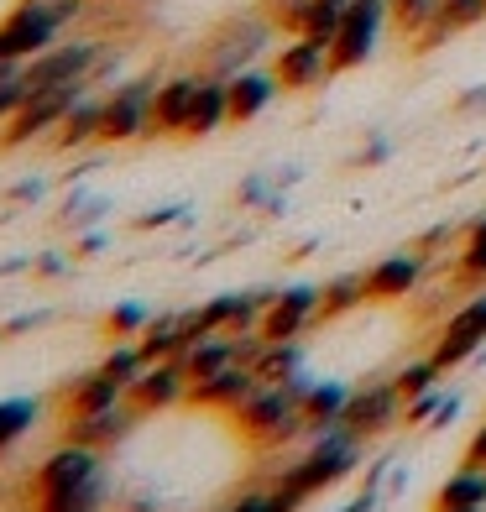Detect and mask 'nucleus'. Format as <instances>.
<instances>
[{
	"mask_svg": "<svg viewBox=\"0 0 486 512\" xmlns=\"http://www.w3.org/2000/svg\"><path fill=\"white\" fill-rule=\"evenodd\" d=\"M434 507H486V465H460V471L439 486Z\"/></svg>",
	"mask_w": 486,
	"mask_h": 512,
	"instance_id": "nucleus-24",
	"label": "nucleus"
},
{
	"mask_svg": "<svg viewBox=\"0 0 486 512\" xmlns=\"http://www.w3.org/2000/svg\"><path fill=\"white\" fill-rule=\"evenodd\" d=\"M236 424L257 439V445H288L304 434V408L288 392V382H257L251 398L236 408Z\"/></svg>",
	"mask_w": 486,
	"mask_h": 512,
	"instance_id": "nucleus-3",
	"label": "nucleus"
},
{
	"mask_svg": "<svg viewBox=\"0 0 486 512\" xmlns=\"http://www.w3.org/2000/svg\"><path fill=\"white\" fill-rule=\"evenodd\" d=\"M277 74L272 68H236L230 74V126H246L277 100Z\"/></svg>",
	"mask_w": 486,
	"mask_h": 512,
	"instance_id": "nucleus-15",
	"label": "nucleus"
},
{
	"mask_svg": "<svg viewBox=\"0 0 486 512\" xmlns=\"http://www.w3.org/2000/svg\"><path fill=\"white\" fill-rule=\"evenodd\" d=\"M183 215V209H152V215H142V225L152 230V225H168V220H178Z\"/></svg>",
	"mask_w": 486,
	"mask_h": 512,
	"instance_id": "nucleus-37",
	"label": "nucleus"
},
{
	"mask_svg": "<svg viewBox=\"0 0 486 512\" xmlns=\"http://www.w3.org/2000/svg\"><path fill=\"white\" fill-rule=\"evenodd\" d=\"M361 445L366 439L351 434V429H330V434H314V445L298 455L283 476H277V486L304 507L309 497L319 492H330V486H340L345 476H356L361 471Z\"/></svg>",
	"mask_w": 486,
	"mask_h": 512,
	"instance_id": "nucleus-1",
	"label": "nucleus"
},
{
	"mask_svg": "<svg viewBox=\"0 0 486 512\" xmlns=\"http://www.w3.org/2000/svg\"><path fill=\"white\" fill-rule=\"evenodd\" d=\"M434 512H486V507H434Z\"/></svg>",
	"mask_w": 486,
	"mask_h": 512,
	"instance_id": "nucleus-39",
	"label": "nucleus"
},
{
	"mask_svg": "<svg viewBox=\"0 0 486 512\" xmlns=\"http://www.w3.org/2000/svg\"><path fill=\"white\" fill-rule=\"evenodd\" d=\"M272 74L283 89H314L335 74L330 68V42H319V37H293L283 53H277L272 63Z\"/></svg>",
	"mask_w": 486,
	"mask_h": 512,
	"instance_id": "nucleus-13",
	"label": "nucleus"
},
{
	"mask_svg": "<svg viewBox=\"0 0 486 512\" xmlns=\"http://www.w3.org/2000/svg\"><path fill=\"white\" fill-rule=\"evenodd\" d=\"M251 371H257V382H288L293 371H304V351H298V340H277L257 356Z\"/></svg>",
	"mask_w": 486,
	"mask_h": 512,
	"instance_id": "nucleus-28",
	"label": "nucleus"
},
{
	"mask_svg": "<svg viewBox=\"0 0 486 512\" xmlns=\"http://www.w3.org/2000/svg\"><path fill=\"white\" fill-rule=\"evenodd\" d=\"M220 512H298V502L283 492V486H251L236 502H225Z\"/></svg>",
	"mask_w": 486,
	"mask_h": 512,
	"instance_id": "nucleus-29",
	"label": "nucleus"
},
{
	"mask_svg": "<svg viewBox=\"0 0 486 512\" xmlns=\"http://www.w3.org/2000/svg\"><path fill=\"white\" fill-rule=\"evenodd\" d=\"M37 418H42L37 398H6V403H0V455H6L27 429H37Z\"/></svg>",
	"mask_w": 486,
	"mask_h": 512,
	"instance_id": "nucleus-27",
	"label": "nucleus"
},
{
	"mask_svg": "<svg viewBox=\"0 0 486 512\" xmlns=\"http://www.w3.org/2000/svg\"><path fill=\"white\" fill-rule=\"evenodd\" d=\"M460 272H466V277H486V246L481 241H466V251H460Z\"/></svg>",
	"mask_w": 486,
	"mask_h": 512,
	"instance_id": "nucleus-35",
	"label": "nucleus"
},
{
	"mask_svg": "<svg viewBox=\"0 0 486 512\" xmlns=\"http://www.w3.org/2000/svg\"><path fill=\"white\" fill-rule=\"evenodd\" d=\"M157 74L126 79L105 95V121H100V142H136L152 136V100H157Z\"/></svg>",
	"mask_w": 486,
	"mask_h": 512,
	"instance_id": "nucleus-4",
	"label": "nucleus"
},
{
	"mask_svg": "<svg viewBox=\"0 0 486 512\" xmlns=\"http://www.w3.org/2000/svg\"><path fill=\"white\" fill-rule=\"evenodd\" d=\"M189 371H183V356H162V361H147V371L126 387V398L142 408V413H162L189 398Z\"/></svg>",
	"mask_w": 486,
	"mask_h": 512,
	"instance_id": "nucleus-12",
	"label": "nucleus"
},
{
	"mask_svg": "<svg viewBox=\"0 0 486 512\" xmlns=\"http://www.w3.org/2000/svg\"><path fill=\"white\" fill-rule=\"evenodd\" d=\"M199 84L204 74H173L157 84V100H152V136H183L199 100Z\"/></svg>",
	"mask_w": 486,
	"mask_h": 512,
	"instance_id": "nucleus-14",
	"label": "nucleus"
},
{
	"mask_svg": "<svg viewBox=\"0 0 486 512\" xmlns=\"http://www.w3.org/2000/svg\"><path fill=\"white\" fill-rule=\"evenodd\" d=\"M387 27V0H351L340 16V32L330 37V68L345 74V68H361L366 58L377 53Z\"/></svg>",
	"mask_w": 486,
	"mask_h": 512,
	"instance_id": "nucleus-5",
	"label": "nucleus"
},
{
	"mask_svg": "<svg viewBox=\"0 0 486 512\" xmlns=\"http://www.w3.org/2000/svg\"><path fill=\"white\" fill-rule=\"evenodd\" d=\"M345 398H351V387L345 382H314L304 392V434H330L340 429V413H345Z\"/></svg>",
	"mask_w": 486,
	"mask_h": 512,
	"instance_id": "nucleus-22",
	"label": "nucleus"
},
{
	"mask_svg": "<svg viewBox=\"0 0 486 512\" xmlns=\"http://www.w3.org/2000/svg\"><path fill=\"white\" fill-rule=\"evenodd\" d=\"M419 272H424V262H419V256H408V251L382 256V262L366 272V293H372V298H408L413 288H419Z\"/></svg>",
	"mask_w": 486,
	"mask_h": 512,
	"instance_id": "nucleus-20",
	"label": "nucleus"
},
{
	"mask_svg": "<svg viewBox=\"0 0 486 512\" xmlns=\"http://www.w3.org/2000/svg\"><path fill=\"white\" fill-rule=\"evenodd\" d=\"M89 6H110V0H89Z\"/></svg>",
	"mask_w": 486,
	"mask_h": 512,
	"instance_id": "nucleus-40",
	"label": "nucleus"
},
{
	"mask_svg": "<svg viewBox=\"0 0 486 512\" xmlns=\"http://www.w3.org/2000/svg\"><path fill=\"white\" fill-rule=\"evenodd\" d=\"M21 105H27V74L11 79V84H0V121H11Z\"/></svg>",
	"mask_w": 486,
	"mask_h": 512,
	"instance_id": "nucleus-33",
	"label": "nucleus"
},
{
	"mask_svg": "<svg viewBox=\"0 0 486 512\" xmlns=\"http://www.w3.org/2000/svg\"><path fill=\"white\" fill-rule=\"evenodd\" d=\"M481 345H486V293H476L471 304L460 309V314L445 324V330H439L429 361H434L439 371H450V366H460V361H471Z\"/></svg>",
	"mask_w": 486,
	"mask_h": 512,
	"instance_id": "nucleus-11",
	"label": "nucleus"
},
{
	"mask_svg": "<svg viewBox=\"0 0 486 512\" xmlns=\"http://www.w3.org/2000/svg\"><path fill=\"white\" fill-rule=\"evenodd\" d=\"M115 403H126V382H115L105 366L84 371V377H79L74 387H68V413H74V418L105 413V408H115Z\"/></svg>",
	"mask_w": 486,
	"mask_h": 512,
	"instance_id": "nucleus-19",
	"label": "nucleus"
},
{
	"mask_svg": "<svg viewBox=\"0 0 486 512\" xmlns=\"http://www.w3.org/2000/svg\"><path fill=\"white\" fill-rule=\"evenodd\" d=\"M439 377H445V371H439V366L424 356V361H413V366L398 371V387H403V398H419V392H429Z\"/></svg>",
	"mask_w": 486,
	"mask_h": 512,
	"instance_id": "nucleus-32",
	"label": "nucleus"
},
{
	"mask_svg": "<svg viewBox=\"0 0 486 512\" xmlns=\"http://www.w3.org/2000/svg\"><path fill=\"white\" fill-rule=\"evenodd\" d=\"M309 324H319V288H314V283L283 288V293H272V304L262 309V340H267V345L298 340Z\"/></svg>",
	"mask_w": 486,
	"mask_h": 512,
	"instance_id": "nucleus-10",
	"label": "nucleus"
},
{
	"mask_svg": "<svg viewBox=\"0 0 486 512\" xmlns=\"http://www.w3.org/2000/svg\"><path fill=\"white\" fill-rule=\"evenodd\" d=\"M84 89H95V79H79V84H58V89H37V95H27V105H21L11 121H6V147H27V142H37V136L58 131L63 115L74 110V100L84 95Z\"/></svg>",
	"mask_w": 486,
	"mask_h": 512,
	"instance_id": "nucleus-7",
	"label": "nucleus"
},
{
	"mask_svg": "<svg viewBox=\"0 0 486 512\" xmlns=\"http://www.w3.org/2000/svg\"><path fill=\"white\" fill-rule=\"evenodd\" d=\"M439 21V0H387V27H398L403 37H429Z\"/></svg>",
	"mask_w": 486,
	"mask_h": 512,
	"instance_id": "nucleus-25",
	"label": "nucleus"
},
{
	"mask_svg": "<svg viewBox=\"0 0 486 512\" xmlns=\"http://www.w3.org/2000/svg\"><path fill=\"white\" fill-rule=\"evenodd\" d=\"M471 241H481V246H486V215H481V220L471 225Z\"/></svg>",
	"mask_w": 486,
	"mask_h": 512,
	"instance_id": "nucleus-38",
	"label": "nucleus"
},
{
	"mask_svg": "<svg viewBox=\"0 0 486 512\" xmlns=\"http://www.w3.org/2000/svg\"><path fill=\"white\" fill-rule=\"evenodd\" d=\"M366 272H345V277H330V283H319V319H340L366 304Z\"/></svg>",
	"mask_w": 486,
	"mask_h": 512,
	"instance_id": "nucleus-23",
	"label": "nucleus"
},
{
	"mask_svg": "<svg viewBox=\"0 0 486 512\" xmlns=\"http://www.w3.org/2000/svg\"><path fill=\"white\" fill-rule=\"evenodd\" d=\"M100 121H105V95H95V89H84V95L74 100V110L63 115V126L53 131V142L68 152V147H84V142H100Z\"/></svg>",
	"mask_w": 486,
	"mask_h": 512,
	"instance_id": "nucleus-21",
	"label": "nucleus"
},
{
	"mask_svg": "<svg viewBox=\"0 0 486 512\" xmlns=\"http://www.w3.org/2000/svg\"><path fill=\"white\" fill-rule=\"evenodd\" d=\"M476 21H486V0H439V21L429 27L424 42H439V37H450V32H466L476 27ZM419 42V48H424Z\"/></svg>",
	"mask_w": 486,
	"mask_h": 512,
	"instance_id": "nucleus-26",
	"label": "nucleus"
},
{
	"mask_svg": "<svg viewBox=\"0 0 486 512\" xmlns=\"http://www.w3.org/2000/svg\"><path fill=\"white\" fill-rule=\"evenodd\" d=\"M136 413H142V408L126 398V403H115V408H105V413L74 418V424H68V439H79V445H95V450H110V445H121V439L131 434Z\"/></svg>",
	"mask_w": 486,
	"mask_h": 512,
	"instance_id": "nucleus-17",
	"label": "nucleus"
},
{
	"mask_svg": "<svg viewBox=\"0 0 486 512\" xmlns=\"http://www.w3.org/2000/svg\"><path fill=\"white\" fill-rule=\"evenodd\" d=\"M89 0H21V6L0 21V58L32 63L37 53H48L53 42H63V27H74Z\"/></svg>",
	"mask_w": 486,
	"mask_h": 512,
	"instance_id": "nucleus-2",
	"label": "nucleus"
},
{
	"mask_svg": "<svg viewBox=\"0 0 486 512\" xmlns=\"http://www.w3.org/2000/svg\"><path fill=\"white\" fill-rule=\"evenodd\" d=\"M100 366L110 371L115 382H126V387H131V382L147 371V351H142V340H121V345H115V351H110Z\"/></svg>",
	"mask_w": 486,
	"mask_h": 512,
	"instance_id": "nucleus-30",
	"label": "nucleus"
},
{
	"mask_svg": "<svg viewBox=\"0 0 486 512\" xmlns=\"http://www.w3.org/2000/svg\"><path fill=\"white\" fill-rule=\"evenodd\" d=\"M100 455H105V450L68 439L63 450H53L48 460H42V471H37V497H42V502H58V497H68V492H79L84 481H95V476L105 471ZM42 502H37V507H42Z\"/></svg>",
	"mask_w": 486,
	"mask_h": 512,
	"instance_id": "nucleus-9",
	"label": "nucleus"
},
{
	"mask_svg": "<svg viewBox=\"0 0 486 512\" xmlns=\"http://www.w3.org/2000/svg\"><path fill=\"white\" fill-rule=\"evenodd\" d=\"M466 460H471V465H486V424L476 429V439H471V450H466Z\"/></svg>",
	"mask_w": 486,
	"mask_h": 512,
	"instance_id": "nucleus-36",
	"label": "nucleus"
},
{
	"mask_svg": "<svg viewBox=\"0 0 486 512\" xmlns=\"http://www.w3.org/2000/svg\"><path fill=\"white\" fill-rule=\"evenodd\" d=\"M220 126H230V79L225 74H204L199 84V100H194V115L189 126H183V136H215Z\"/></svg>",
	"mask_w": 486,
	"mask_h": 512,
	"instance_id": "nucleus-18",
	"label": "nucleus"
},
{
	"mask_svg": "<svg viewBox=\"0 0 486 512\" xmlns=\"http://www.w3.org/2000/svg\"><path fill=\"white\" fill-rule=\"evenodd\" d=\"M100 58H105V42H95V37L53 42L48 53H37L27 63V95H37V89H58V84H79V79H95Z\"/></svg>",
	"mask_w": 486,
	"mask_h": 512,
	"instance_id": "nucleus-6",
	"label": "nucleus"
},
{
	"mask_svg": "<svg viewBox=\"0 0 486 512\" xmlns=\"http://www.w3.org/2000/svg\"><path fill=\"white\" fill-rule=\"evenodd\" d=\"M445 403H439V392L429 387V392H419V398H408V408H403V424H424L429 413H439Z\"/></svg>",
	"mask_w": 486,
	"mask_h": 512,
	"instance_id": "nucleus-34",
	"label": "nucleus"
},
{
	"mask_svg": "<svg viewBox=\"0 0 486 512\" xmlns=\"http://www.w3.org/2000/svg\"><path fill=\"white\" fill-rule=\"evenodd\" d=\"M251 387H257V371H251L246 361H236V366L215 371V377H199V382L189 387V398L204 403V408H230V413H236V408L251 398Z\"/></svg>",
	"mask_w": 486,
	"mask_h": 512,
	"instance_id": "nucleus-16",
	"label": "nucleus"
},
{
	"mask_svg": "<svg viewBox=\"0 0 486 512\" xmlns=\"http://www.w3.org/2000/svg\"><path fill=\"white\" fill-rule=\"evenodd\" d=\"M403 408H408V398H403L398 377L372 382V387H351V398H345V413H340V429H351V434H361V439H372V434H387L392 424H398Z\"/></svg>",
	"mask_w": 486,
	"mask_h": 512,
	"instance_id": "nucleus-8",
	"label": "nucleus"
},
{
	"mask_svg": "<svg viewBox=\"0 0 486 512\" xmlns=\"http://www.w3.org/2000/svg\"><path fill=\"white\" fill-rule=\"evenodd\" d=\"M105 324H110V335H115V340H131V335H142L147 324H152V314H147L142 304H115Z\"/></svg>",
	"mask_w": 486,
	"mask_h": 512,
	"instance_id": "nucleus-31",
	"label": "nucleus"
}]
</instances>
